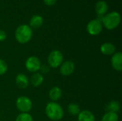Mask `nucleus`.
Returning a JSON list of instances; mask_svg holds the SVG:
<instances>
[{
  "label": "nucleus",
  "instance_id": "f257e3e1",
  "mask_svg": "<svg viewBox=\"0 0 122 121\" xmlns=\"http://www.w3.org/2000/svg\"><path fill=\"white\" fill-rule=\"evenodd\" d=\"M45 113L46 116L51 121H61L64 117L63 108L56 102H49L45 108Z\"/></svg>",
  "mask_w": 122,
  "mask_h": 121
},
{
  "label": "nucleus",
  "instance_id": "f03ea898",
  "mask_svg": "<svg viewBox=\"0 0 122 121\" xmlns=\"http://www.w3.org/2000/svg\"><path fill=\"white\" fill-rule=\"evenodd\" d=\"M32 29L26 24L19 26L15 31V38L16 41L20 44H26L32 38Z\"/></svg>",
  "mask_w": 122,
  "mask_h": 121
},
{
  "label": "nucleus",
  "instance_id": "7ed1b4c3",
  "mask_svg": "<svg viewBox=\"0 0 122 121\" xmlns=\"http://www.w3.org/2000/svg\"><path fill=\"white\" fill-rule=\"evenodd\" d=\"M120 21L121 16L119 13L117 11H112L102 19V23L104 26L109 30H113L116 29L119 25Z\"/></svg>",
  "mask_w": 122,
  "mask_h": 121
},
{
  "label": "nucleus",
  "instance_id": "20e7f679",
  "mask_svg": "<svg viewBox=\"0 0 122 121\" xmlns=\"http://www.w3.org/2000/svg\"><path fill=\"white\" fill-rule=\"evenodd\" d=\"M64 56L62 53L59 50H54L49 53L47 57V62L49 66L56 68H59L63 63Z\"/></svg>",
  "mask_w": 122,
  "mask_h": 121
},
{
  "label": "nucleus",
  "instance_id": "39448f33",
  "mask_svg": "<svg viewBox=\"0 0 122 121\" xmlns=\"http://www.w3.org/2000/svg\"><path fill=\"white\" fill-rule=\"evenodd\" d=\"M16 106L21 113H29L32 108V101L29 97L21 96L16 99Z\"/></svg>",
  "mask_w": 122,
  "mask_h": 121
},
{
  "label": "nucleus",
  "instance_id": "423d86ee",
  "mask_svg": "<svg viewBox=\"0 0 122 121\" xmlns=\"http://www.w3.org/2000/svg\"><path fill=\"white\" fill-rule=\"evenodd\" d=\"M41 66V61L39 58L35 56H29L25 62V67L31 73H36L38 72L40 69V67Z\"/></svg>",
  "mask_w": 122,
  "mask_h": 121
},
{
  "label": "nucleus",
  "instance_id": "0eeeda50",
  "mask_svg": "<svg viewBox=\"0 0 122 121\" xmlns=\"http://www.w3.org/2000/svg\"><path fill=\"white\" fill-rule=\"evenodd\" d=\"M103 29L102 23L99 19H93L90 21L86 26L88 33L92 36L99 35Z\"/></svg>",
  "mask_w": 122,
  "mask_h": 121
},
{
  "label": "nucleus",
  "instance_id": "6e6552de",
  "mask_svg": "<svg viewBox=\"0 0 122 121\" xmlns=\"http://www.w3.org/2000/svg\"><path fill=\"white\" fill-rule=\"evenodd\" d=\"M75 70L74 63L71 61H63V63L59 66L60 73L64 76H71Z\"/></svg>",
  "mask_w": 122,
  "mask_h": 121
},
{
  "label": "nucleus",
  "instance_id": "1a4fd4ad",
  "mask_svg": "<svg viewBox=\"0 0 122 121\" xmlns=\"http://www.w3.org/2000/svg\"><path fill=\"white\" fill-rule=\"evenodd\" d=\"M111 63L113 68L117 71H122V53L121 51L115 52L111 58Z\"/></svg>",
  "mask_w": 122,
  "mask_h": 121
},
{
  "label": "nucleus",
  "instance_id": "9d476101",
  "mask_svg": "<svg viewBox=\"0 0 122 121\" xmlns=\"http://www.w3.org/2000/svg\"><path fill=\"white\" fill-rule=\"evenodd\" d=\"M16 85L19 88H26L29 85V79L24 73H19L15 78Z\"/></svg>",
  "mask_w": 122,
  "mask_h": 121
},
{
  "label": "nucleus",
  "instance_id": "9b49d317",
  "mask_svg": "<svg viewBox=\"0 0 122 121\" xmlns=\"http://www.w3.org/2000/svg\"><path fill=\"white\" fill-rule=\"evenodd\" d=\"M100 51L105 56H112L116 52V47L113 44L107 42L101 46Z\"/></svg>",
  "mask_w": 122,
  "mask_h": 121
},
{
  "label": "nucleus",
  "instance_id": "f8f14e48",
  "mask_svg": "<svg viewBox=\"0 0 122 121\" xmlns=\"http://www.w3.org/2000/svg\"><path fill=\"white\" fill-rule=\"evenodd\" d=\"M44 80V76L39 72H36L31 75L29 79V83H31V84L34 87H39L43 83Z\"/></svg>",
  "mask_w": 122,
  "mask_h": 121
},
{
  "label": "nucleus",
  "instance_id": "ddd939ff",
  "mask_svg": "<svg viewBox=\"0 0 122 121\" xmlns=\"http://www.w3.org/2000/svg\"><path fill=\"white\" fill-rule=\"evenodd\" d=\"M61 96H62L61 89L58 86L52 87L49 92V96L51 100V101L53 102H56L57 101H59L61 98Z\"/></svg>",
  "mask_w": 122,
  "mask_h": 121
},
{
  "label": "nucleus",
  "instance_id": "4468645a",
  "mask_svg": "<svg viewBox=\"0 0 122 121\" xmlns=\"http://www.w3.org/2000/svg\"><path fill=\"white\" fill-rule=\"evenodd\" d=\"M78 121H95V116L91 111L84 110L77 116Z\"/></svg>",
  "mask_w": 122,
  "mask_h": 121
},
{
  "label": "nucleus",
  "instance_id": "2eb2a0df",
  "mask_svg": "<svg viewBox=\"0 0 122 121\" xmlns=\"http://www.w3.org/2000/svg\"><path fill=\"white\" fill-rule=\"evenodd\" d=\"M95 10L99 16H103L108 11V5L104 1H99L97 3Z\"/></svg>",
  "mask_w": 122,
  "mask_h": 121
},
{
  "label": "nucleus",
  "instance_id": "dca6fc26",
  "mask_svg": "<svg viewBox=\"0 0 122 121\" xmlns=\"http://www.w3.org/2000/svg\"><path fill=\"white\" fill-rule=\"evenodd\" d=\"M30 27L38 29L43 24V18L39 15H35L31 17L29 21Z\"/></svg>",
  "mask_w": 122,
  "mask_h": 121
},
{
  "label": "nucleus",
  "instance_id": "f3484780",
  "mask_svg": "<svg viewBox=\"0 0 122 121\" xmlns=\"http://www.w3.org/2000/svg\"><path fill=\"white\" fill-rule=\"evenodd\" d=\"M106 108L107 112H112V113H117L120 110V103L117 101H112L107 103Z\"/></svg>",
  "mask_w": 122,
  "mask_h": 121
},
{
  "label": "nucleus",
  "instance_id": "a211bd4d",
  "mask_svg": "<svg viewBox=\"0 0 122 121\" xmlns=\"http://www.w3.org/2000/svg\"><path fill=\"white\" fill-rule=\"evenodd\" d=\"M67 110H68L69 113L73 116H77L81 112V108L76 103H71L69 104Z\"/></svg>",
  "mask_w": 122,
  "mask_h": 121
},
{
  "label": "nucleus",
  "instance_id": "6ab92c4d",
  "mask_svg": "<svg viewBox=\"0 0 122 121\" xmlns=\"http://www.w3.org/2000/svg\"><path fill=\"white\" fill-rule=\"evenodd\" d=\"M119 116L116 113L107 112L102 118L101 121H119Z\"/></svg>",
  "mask_w": 122,
  "mask_h": 121
},
{
  "label": "nucleus",
  "instance_id": "aec40b11",
  "mask_svg": "<svg viewBox=\"0 0 122 121\" xmlns=\"http://www.w3.org/2000/svg\"><path fill=\"white\" fill-rule=\"evenodd\" d=\"M15 121H33V118L29 113H21L17 116Z\"/></svg>",
  "mask_w": 122,
  "mask_h": 121
},
{
  "label": "nucleus",
  "instance_id": "412c9836",
  "mask_svg": "<svg viewBox=\"0 0 122 121\" xmlns=\"http://www.w3.org/2000/svg\"><path fill=\"white\" fill-rule=\"evenodd\" d=\"M8 70L7 63L2 59H0V76H2L6 73Z\"/></svg>",
  "mask_w": 122,
  "mask_h": 121
},
{
  "label": "nucleus",
  "instance_id": "4be33fe9",
  "mask_svg": "<svg viewBox=\"0 0 122 121\" xmlns=\"http://www.w3.org/2000/svg\"><path fill=\"white\" fill-rule=\"evenodd\" d=\"M39 71H40L42 75H44V74H46V73H47L48 72H49L50 68H49V66L44 65H44H41V66Z\"/></svg>",
  "mask_w": 122,
  "mask_h": 121
},
{
  "label": "nucleus",
  "instance_id": "5701e85b",
  "mask_svg": "<svg viewBox=\"0 0 122 121\" xmlns=\"http://www.w3.org/2000/svg\"><path fill=\"white\" fill-rule=\"evenodd\" d=\"M6 39V34L4 31L0 30V41H4Z\"/></svg>",
  "mask_w": 122,
  "mask_h": 121
},
{
  "label": "nucleus",
  "instance_id": "b1692460",
  "mask_svg": "<svg viewBox=\"0 0 122 121\" xmlns=\"http://www.w3.org/2000/svg\"><path fill=\"white\" fill-rule=\"evenodd\" d=\"M44 3L48 6H52L56 1V0H44Z\"/></svg>",
  "mask_w": 122,
  "mask_h": 121
}]
</instances>
